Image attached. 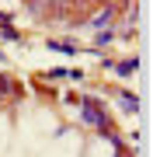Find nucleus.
<instances>
[{"mask_svg":"<svg viewBox=\"0 0 153 157\" xmlns=\"http://www.w3.org/2000/svg\"><path fill=\"white\" fill-rule=\"evenodd\" d=\"M80 105H84V115H87V122H94V126H104V112H101V108L94 105L91 98H84Z\"/></svg>","mask_w":153,"mask_h":157,"instance_id":"1","label":"nucleus"},{"mask_svg":"<svg viewBox=\"0 0 153 157\" xmlns=\"http://www.w3.org/2000/svg\"><path fill=\"white\" fill-rule=\"evenodd\" d=\"M118 70H122V73H132V70H136V59H125V63H122Z\"/></svg>","mask_w":153,"mask_h":157,"instance_id":"2","label":"nucleus"}]
</instances>
